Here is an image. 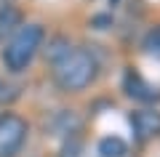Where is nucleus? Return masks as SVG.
I'll return each instance as SVG.
<instances>
[{
	"instance_id": "nucleus-7",
	"label": "nucleus",
	"mask_w": 160,
	"mask_h": 157,
	"mask_svg": "<svg viewBox=\"0 0 160 157\" xmlns=\"http://www.w3.org/2000/svg\"><path fill=\"white\" fill-rule=\"evenodd\" d=\"M99 155L102 157H126L128 155V144L120 136H104L99 141Z\"/></svg>"
},
{
	"instance_id": "nucleus-5",
	"label": "nucleus",
	"mask_w": 160,
	"mask_h": 157,
	"mask_svg": "<svg viewBox=\"0 0 160 157\" xmlns=\"http://www.w3.org/2000/svg\"><path fill=\"white\" fill-rule=\"evenodd\" d=\"M131 125L139 141H149L155 136H160V112L155 109H139L131 115Z\"/></svg>"
},
{
	"instance_id": "nucleus-4",
	"label": "nucleus",
	"mask_w": 160,
	"mask_h": 157,
	"mask_svg": "<svg viewBox=\"0 0 160 157\" xmlns=\"http://www.w3.org/2000/svg\"><path fill=\"white\" fill-rule=\"evenodd\" d=\"M123 85H126V93L131 96V99H136V101H144V104H149V101H160V88L152 85V83H147L136 69H128V72H126Z\"/></svg>"
},
{
	"instance_id": "nucleus-1",
	"label": "nucleus",
	"mask_w": 160,
	"mask_h": 157,
	"mask_svg": "<svg viewBox=\"0 0 160 157\" xmlns=\"http://www.w3.org/2000/svg\"><path fill=\"white\" fill-rule=\"evenodd\" d=\"M51 64L62 91H83L96 77V59L83 48H51Z\"/></svg>"
},
{
	"instance_id": "nucleus-2",
	"label": "nucleus",
	"mask_w": 160,
	"mask_h": 157,
	"mask_svg": "<svg viewBox=\"0 0 160 157\" xmlns=\"http://www.w3.org/2000/svg\"><path fill=\"white\" fill-rule=\"evenodd\" d=\"M43 37H46V29L40 24H27V27L16 29L11 43L3 48V64L8 72H24L32 64L38 48L43 45Z\"/></svg>"
},
{
	"instance_id": "nucleus-10",
	"label": "nucleus",
	"mask_w": 160,
	"mask_h": 157,
	"mask_svg": "<svg viewBox=\"0 0 160 157\" xmlns=\"http://www.w3.org/2000/svg\"><path fill=\"white\" fill-rule=\"evenodd\" d=\"M78 152H80V146H78V144H72V146L67 144V146H64V152H62V157H80Z\"/></svg>"
},
{
	"instance_id": "nucleus-8",
	"label": "nucleus",
	"mask_w": 160,
	"mask_h": 157,
	"mask_svg": "<svg viewBox=\"0 0 160 157\" xmlns=\"http://www.w3.org/2000/svg\"><path fill=\"white\" fill-rule=\"evenodd\" d=\"M144 51L152 53V56H160V27L149 29L147 37H144Z\"/></svg>"
},
{
	"instance_id": "nucleus-3",
	"label": "nucleus",
	"mask_w": 160,
	"mask_h": 157,
	"mask_svg": "<svg viewBox=\"0 0 160 157\" xmlns=\"http://www.w3.org/2000/svg\"><path fill=\"white\" fill-rule=\"evenodd\" d=\"M27 123L19 115H3L0 117V157H16L27 141Z\"/></svg>"
},
{
	"instance_id": "nucleus-9",
	"label": "nucleus",
	"mask_w": 160,
	"mask_h": 157,
	"mask_svg": "<svg viewBox=\"0 0 160 157\" xmlns=\"http://www.w3.org/2000/svg\"><path fill=\"white\" fill-rule=\"evenodd\" d=\"M13 99H16V91L0 80V104H6V101H13Z\"/></svg>"
},
{
	"instance_id": "nucleus-6",
	"label": "nucleus",
	"mask_w": 160,
	"mask_h": 157,
	"mask_svg": "<svg viewBox=\"0 0 160 157\" xmlns=\"http://www.w3.org/2000/svg\"><path fill=\"white\" fill-rule=\"evenodd\" d=\"M16 27H22V11L16 6H3L0 8V40L13 35Z\"/></svg>"
}]
</instances>
